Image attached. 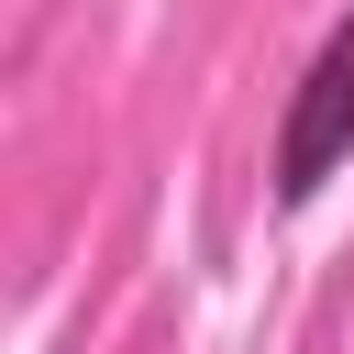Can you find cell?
<instances>
[{
  "instance_id": "obj_1",
  "label": "cell",
  "mask_w": 354,
  "mask_h": 354,
  "mask_svg": "<svg viewBox=\"0 0 354 354\" xmlns=\"http://www.w3.org/2000/svg\"><path fill=\"white\" fill-rule=\"evenodd\" d=\"M343 155H354V11H343V22L321 33V55L299 66V88H288V111H277L266 177H277L288 210H310V199L343 177Z\"/></svg>"
}]
</instances>
